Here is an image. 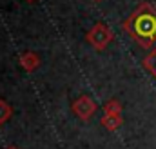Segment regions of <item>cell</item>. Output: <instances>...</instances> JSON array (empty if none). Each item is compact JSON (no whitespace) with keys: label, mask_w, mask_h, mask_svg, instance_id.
Wrapping results in <instances>:
<instances>
[{"label":"cell","mask_w":156,"mask_h":149,"mask_svg":"<svg viewBox=\"0 0 156 149\" xmlns=\"http://www.w3.org/2000/svg\"><path fill=\"white\" fill-rule=\"evenodd\" d=\"M123 27L142 47H153L156 44V7L151 4L138 5L125 20Z\"/></svg>","instance_id":"1"},{"label":"cell","mask_w":156,"mask_h":149,"mask_svg":"<svg viewBox=\"0 0 156 149\" xmlns=\"http://www.w3.org/2000/svg\"><path fill=\"white\" fill-rule=\"evenodd\" d=\"M144 64H145V67H147V69L156 76V47L151 51V55L144 60Z\"/></svg>","instance_id":"2"}]
</instances>
